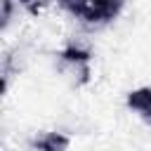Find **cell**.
I'll return each mask as SVG.
<instances>
[{
    "label": "cell",
    "mask_w": 151,
    "mask_h": 151,
    "mask_svg": "<svg viewBox=\"0 0 151 151\" xmlns=\"http://www.w3.org/2000/svg\"><path fill=\"white\" fill-rule=\"evenodd\" d=\"M123 7H125V0H90L80 21H85V24H106V21H113L120 14Z\"/></svg>",
    "instance_id": "obj_1"
},
{
    "label": "cell",
    "mask_w": 151,
    "mask_h": 151,
    "mask_svg": "<svg viewBox=\"0 0 151 151\" xmlns=\"http://www.w3.org/2000/svg\"><path fill=\"white\" fill-rule=\"evenodd\" d=\"M68 144H71V139L61 132H45L33 139V146L38 151H66Z\"/></svg>",
    "instance_id": "obj_2"
},
{
    "label": "cell",
    "mask_w": 151,
    "mask_h": 151,
    "mask_svg": "<svg viewBox=\"0 0 151 151\" xmlns=\"http://www.w3.org/2000/svg\"><path fill=\"white\" fill-rule=\"evenodd\" d=\"M127 106L132 111H137L142 118H149L151 116V87H139V90H132L127 94Z\"/></svg>",
    "instance_id": "obj_3"
},
{
    "label": "cell",
    "mask_w": 151,
    "mask_h": 151,
    "mask_svg": "<svg viewBox=\"0 0 151 151\" xmlns=\"http://www.w3.org/2000/svg\"><path fill=\"white\" fill-rule=\"evenodd\" d=\"M59 57H61L64 64H87L90 61V50L83 47V45H78V42H71Z\"/></svg>",
    "instance_id": "obj_4"
},
{
    "label": "cell",
    "mask_w": 151,
    "mask_h": 151,
    "mask_svg": "<svg viewBox=\"0 0 151 151\" xmlns=\"http://www.w3.org/2000/svg\"><path fill=\"white\" fill-rule=\"evenodd\" d=\"M68 14H73L76 19H83V14H85V9H87V5H90V0H57Z\"/></svg>",
    "instance_id": "obj_5"
},
{
    "label": "cell",
    "mask_w": 151,
    "mask_h": 151,
    "mask_svg": "<svg viewBox=\"0 0 151 151\" xmlns=\"http://www.w3.org/2000/svg\"><path fill=\"white\" fill-rule=\"evenodd\" d=\"M12 17H14V0H0V31L9 26Z\"/></svg>",
    "instance_id": "obj_6"
},
{
    "label": "cell",
    "mask_w": 151,
    "mask_h": 151,
    "mask_svg": "<svg viewBox=\"0 0 151 151\" xmlns=\"http://www.w3.org/2000/svg\"><path fill=\"white\" fill-rule=\"evenodd\" d=\"M45 2H47V0H19V5H24L31 14H38V12H40V7H42Z\"/></svg>",
    "instance_id": "obj_7"
},
{
    "label": "cell",
    "mask_w": 151,
    "mask_h": 151,
    "mask_svg": "<svg viewBox=\"0 0 151 151\" xmlns=\"http://www.w3.org/2000/svg\"><path fill=\"white\" fill-rule=\"evenodd\" d=\"M5 90H7V78H5V73L0 71V97L5 94Z\"/></svg>",
    "instance_id": "obj_8"
},
{
    "label": "cell",
    "mask_w": 151,
    "mask_h": 151,
    "mask_svg": "<svg viewBox=\"0 0 151 151\" xmlns=\"http://www.w3.org/2000/svg\"><path fill=\"white\" fill-rule=\"evenodd\" d=\"M146 120H149V123H151V116H149V118H146Z\"/></svg>",
    "instance_id": "obj_9"
}]
</instances>
